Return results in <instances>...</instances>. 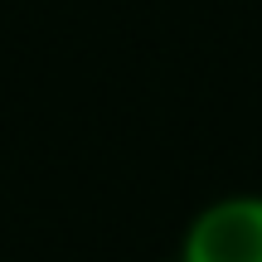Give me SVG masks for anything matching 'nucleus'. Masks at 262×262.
I'll list each match as a JSON object with an SVG mask.
<instances>
[{
    "label": "nucleus",
    "mask_w": 262,
    "mask_h": 262,
    "mask_svg": "<svg viewBox=\"0 0 262 262\" xmlns=\"http://www.w3.org/2000/svg\"><path fill=\"white\" fill-rule=\"evenodd\" d=\"M180 262H262V194H224L185 228Z\"/></svg>",
    "instance_id": "f257e3e1"
},
{
    "label": "nucleus",
    "mask_w": 262,
    "mask_h": 262,
    "mask_svg": "<svg viewBox=\"0 0 262 262\" xmlns=\"http://www.w3.org/2000/svg\"><path fill=\"white\" fill-rule=\"evenodd\" d=\"M175 262H180V257H175Z\"/></svg>",
    "instance_id": "f03ea898"
}]
</instances>
